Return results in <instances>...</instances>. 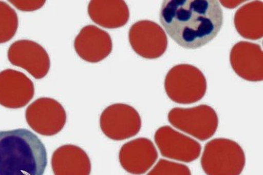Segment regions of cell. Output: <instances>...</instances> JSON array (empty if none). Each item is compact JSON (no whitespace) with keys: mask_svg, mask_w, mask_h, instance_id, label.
<instances>
[{"mask_svg":"<svg viewBox=\"0 0 263 175\" xmlns=\"http://www.w3.org/2000/svg\"><path fill=\"white\" fill-rule=\"evenodd\" d=\"M155 141L161 154L167 159L191 163L201 154V146L198 142L170 126L159 128L155 132Z\"/></svg>","mask_w":263,"mask_h":175,"instance_id":"cell-9","label":"cell"},{"mask_svg":"<svg viewBox=\"0 0 263 175\" xmlns=\"http://www.w3.org/2000/svg\"><path fill=\"white\" fill-rule=\"evenodd\" d=\"M19 10L31 11L40 9L45 5V1H10Z\"/></svg>","mask_w":263,"mask_h":175,"instance_id":"cell-20","label":"cell"},{"mask_svg":"<svg viewBox=\"0 0 263 175\" xmlns=\"http://www.w3.org/2000/svg\"><path fill=\"white\" fill-rule=\"evenodd\" d=\"M18 27V15L14 9L4 2H0V44L12 39Z\"/></svg>","mask_w":263,"mask_h":175,"instance_id":"cell-18","label":"cell"},{"mask_svg":"<svg viewBox=\"0 0 263 175\" xmlns=\"http://www.w3.org/2000/svg\"><path fill=\"white\" fill-rule=\"evenodd\" d=\"M7 55L11 64L24 69L36 80H41L49 72V54L43 47L35 42H15L9 47Z\"/></svg>","mask_w":263,"mask_h":175,"instance_id":"cell-10","label":"cell"},{"mask_svg":"<svg viewBox=\"0 0 263 175\" xmlns=\"http://www.w3.org/2000/svg\"><path fill=\"white\" fill-rule=\"evenodd\" d=\"M158 153L154 144L145 138H137L124 144L119 153L123 168L130 174L141 175L156 162Z\"/></svg>","mask_w":263,"mask_h":175,"instance_id":"cell-13","label":"cell"},{"mask_svg":"<svg viewBox=\"0 0 263 175\" xmlns=\"http://www.w3.org/2000/svg\"><path fill=\"white\" fill-rule=\"evenodd\" d=\"M201 164L207 175H240L246 164L245 151L235 141L217 138L205 146Z\"/></svg>","mask_w":263,"mask_h":175,"instance_id":"cell-3","label":"cell"},{"mask_svg":"<svg viewBox=\"0 0 263 175\" xmlns=\"http://www.w3.org/2000/svg\"><path fill=\"white\" fill-rule=\"evenodd\" d=\"M159 21L180 47L197 49L216 37L223 24V11L216 0H166Z\"/></svg>","mask_w":263,"mask_h":175,"instance_id":"cell-1","label":"cell"},{"mask_svg":"<svg viewBox=\"0 0 263 175\" xmlns=\"http://www.w3.org/2000/svg\"><path fill=\"white\" fill-rule=\"evenodd\" d=\"M51 167L54 175H90L91 171L89 155L72 144L63 145L53 152Z\"/></svg>","mask_w":263,"mask_h":175,"instance_id":"cell-15","label":"cell"},{"mask_svg":"<svg viewBox=\"0 0 263 175\" xmlns=\"http://www.w3.org/2000/svg\"><path fill=\"white\" fill-rule=\"evenodd\" d=\"M164 88L168 97L174 103L190 105L204 97L207 90L206 79L197 67L180 64L167 73Z\"/></svg>","mask_w":263,"mask_h":175,"instance_id":"cell-4","label":"cell"},{"mask_svg":"<svg viewBox=\"0 0 263 175\" xmlns=\"http://www.w3.org/2000/svg\"><path fill=\"white\" fill-rule=\"evenodd\" d=\"M47 149L26 129L0 131V175H43Z\"/></svg>","mask_w":263,"mask_h":175,"instance_id":"cell-2","label":"cell"},{"mask_svg":"<svg viewBox=\"0 0 263 175\" xmlns=\"http://www.w3.org/2000/svg\"><path fill=\"white\" fill-rule=\"evenodd\" d=\"M128 40L136 53L146 59H159L168 47L166 32L151 21H140L134 24L128 32Z\"/></svg>","mask_w":263,"mask_h":175,"instance_id":"cell-8","label":"cell"},{"mask_svg":"<svg viewBox=\"0 0 263 175\" xmlns=\"http://www.w3.org/2000/svg\"><path fill=\"white\" fill-rule=\"evenodd\" d=\"M74 49L88 63H97L106 59L112 51L111 36L95 26H86L76 36Z\"/></svg>","mask_w":263,"mask_h":175,"instance_id":"cell-14","label":"cell"},{"mask_svg":"<svg viewBox=\"0 0 263 175\" xmlns=\"http://www.w3.org/2000/svg\"><path fill=\"white\" fill-rule=\"evenodd\" d=\"M168 120L175 128L201 141L212 138L219 124L216 111L206 105L172 109L168 113Z\"/></svg>","mask_w":263,"mask_h":175,"instance_id":"cell-5","label":"cell"},{"mask_svg":"<svg viewBox=\"0 0 263 175\" xmlns=\"http://www.w3.org/2000/svg\"><path fill=\"white\" fill-rule=\"evenodd\" d=\"M147 175H192L187 165L160 159Z\"/></svg>","mask_w":263,"mask_h":175,"instance_id":"cell-19","label":"cell"},{"mask_svg":"<svg viewBox=\"0 0 263 175\" xmlns=\"http://www.w3.org/2000/svg\"><path fill=\"white\" fill-rule=\"evenodd\" d=\"M230 64L234 72L249 82L263 80V54L258 44L241 41L232 47L230 55Z\"/></svg>","mask_w":263,"mask_h":175,"instance_id":"cell-12","label":"cell"},{"mask_svg":"<svg viewBox=\"0 0 263 175\" xmlns=\"http://www.w3.org/2000/svg\"><path fill=\"white\" fill-rule=\"evenodd\" d=\"M238 33L245 39L258 40L263 36V3L251 2L239 7L234 17Z\"/></svg>","mask_w":263,"mask_h":175,"instance_id":"cell-17","label":"cell"},{"mask_svg":"<svg viewBox=\"0 0 263 175\" xmlns=\"http://www.w3.org/2000/svg\"><path fill=\"white\" fill-rule=\"evenodd\" d=\"M34 95L33 82L24 73L11 69L0 72V105L6 108H22Z\"/></svg>","mask_w":263,"mask_h":175,"instance_id":"cell-11","label":"cell"},{"mask_svg":"<svg viewBox=\"0 0 263 175\" xmlns=\"http://www.w3.org/2000/svg\"><path fill=\"white\" fill-rule=\"evenodd\" d=\"M27 123L36 132L43 136H53L66 124V111L60 103L50 98H40L28 106Z\"/></svg>","mask_w":263,"mask_h":175,"instance_id":"cell-7","label":"cell"},{"mask_svg":"<svg viewBox=\"0 0 263 175\" xmlns=\"http://www.w3.org/2000/svg\"><path fill=\"white\" fill-rule=\"evenodd\" d=\"M141 116L132 106L114 104L101 113L100 126L109 139L122 141L136 135L141 129Z\"/></svg>","mask_w":263,"mask_h":175,"instance_id":"cell-6","label":"cell"},{"mask_svg":"<svg viewBox=\"0 0 263 175\" xmlns=\"http://www.w3.org/2000/svg\"><path fill=\"white\" fill-rule=\"evenodd\" d=\"M245 1H220V3L222 6L226 7V8L228 9H234L236 7L241 5Z\"/></svg>","mask_w":263,"mask_h":175,"instance_id":"cell-21","label":"cell"},{"mask_svg":"<svg viewBox=\"0 0 263 175\" xmlns=\"http://www.w3.org/2000/svg\"><path fill=\"white\" fill-rule=\"evenodd\" d=\"M88 13L91 20L103 28L116 29L129 20V9L124 1H91Z\"/></svg>","mask_w":263,"mask_h":175,"instance_id":"cell-16","label":"cell"}]
</instances>
